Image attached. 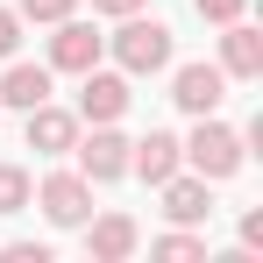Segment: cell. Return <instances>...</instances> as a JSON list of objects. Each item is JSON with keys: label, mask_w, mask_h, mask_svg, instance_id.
<instances>
[{"label": "cell", "mask_w": 263, "mask_h": 263, "mask_svg": "<svg viewBox=\"0 0 263 263\" xmlns=\"http://www.w3.org/2000/svg\"><path fill=\"white\" fill-rule=\"evenodd\" d=\"M114 57H121L128 79H149V71L171 64V29H164V22H142V14H121V29H114Z\"/></svg>", "instance_id": "cell-1"}, {"label": "cell", "mask_w": 263, "mask_h": 263, "mask_svg": "<svg viewBox=\"0 0 263 263\" xmlns=\"http://www.w3.org/2000/svg\"><path fill=\"white\" fill-rule=\"evenodd\" d=\"M178 149H185V164L206 178V185H214V178H235V171H242V135H235V128H220L214 114H199L192 142H178Z\"/></svg>", "instance_id": "cell-2"}, {"label": "cell", "mask_w": 263, "mask_h": 263, "mask_svg": "<svg viewBox=\"0 0 263 263\" xmlns=\"http://www.w3.org/2000/svg\"><path fill=\"white\" fill-rule=\"evenodd\" d=\"M43 214L57 220V228H86L92 220V178L86 171H57V178H43Z\"/></svg>", "instance_id": "cell-3"}, {"label": "cell", "mask_w": 263, "mask_h": 263, "mask_svg": "<svg viewBox=\"0 0 263 263\" xmlns=\"http://www.w3.org/2000/svg\"><path fill=\"white\" fill-rule=\"evenodd\" d=\"M71 149H79V171H86L92 185H107V178L128 171V142L114 135V121H92V135H86V142H71Z\"/></svg>", "instance_id": "cell-4"}, {"label": "cell", "mask_w": 263, "mask_h": 263, "mask_svg": "<svg viewBox=\"0 0 263 263\" xmlns=\"http://www.w3.org/2000/svg\"><path fill=\"white\" fill-rule=\"evenodd\" d=\"M171 100L185 107V114H214L220 100H228V71H220V64H178Z\"/></svg>", "instance_id": "cell-5"}, {"label": "cell", "mask_w": 263, "mask_h": 263, "mask_svg": "<svg viewBox=\"0 0 263 263\" xmlns=\"http://www.w3.org/2000/svg\"><path fill=\"white\" fill-rule=\"evenodd\" d=\"M100 64V36H92V22H57V36H50V71H92Z\"/></svg>", "instance_id": "cell-6"}, {"label": "cell", "mask_w": 263, "mask_h": 263, "mask_svg": "<svg viewBox=\"0 0 263 263\" xmlns=\"http://www.w3.org/2000/svg\"><path fill=\"white\" fill-rule=\"evenodd\" d=\"M121 107H128V79H121V71H86L79 121H121Z\"/></svg>", "instance_id": "cell-7"}, {"label": "cell", "mask_w": 263, "mask_h": 263, "mask_svg": "<svg viewBox=\"0 0 263 263\" xmlns=\"http://www.w3.org/2000/svg\"><path fill=\"white\" fill-rule=\"evenodd\" d=\"M71 142H79V114H64V107H29V149H36V157H64V149H71Z\"/></svg>", "instance_id": "cell-8"}, {"label": "cell", "mask_w": 263, "mask_h": 263, "mask_svg": "<svg viewBox=\"0 0 263 263\" xmlns=\"http://www.w3.org/2000/svg\"><path fill=\"white\" fill-rule=\"evenodd\" d=\"M178 164H185V149H178V135H164V128H149L142 142H128V171L149 178V185H164Z\"/></svg>", "instance_id": "cell-9"}, {"label": "cell", "mask_w": 263, "mask_h": 263, "mask_svg": "<svg viewBox=\"0 0 263 263\" xmlns=\"http://www.w3.org/2000/svg\"><path fill=\"white\" fill-rule=\"evenodd\" d=\"M164 214H171L178 220V228H199V220H206V214H214V192H206V178H199V171H192V178H164Z\"/></svg>", "instance_id": "cell-10"}, {"label": "cell", "mask_w": 263, "mask_h": 263, "mask_svg": "<svg viewBox=\"0 0 263 263\" xmlns=\"http://www.w3.org/2000/svg\"><path fill=\"white\" fill-rule=\"evenodd\" d=\"M220 71H228V79H263V36L249 22H228V36H220Z\"/></svg>", "instance_id": "cell-11"}, {"label": "cell", "mask_w": 263, "mask_h": 263, "mask_svg": "<svg viewBox=\"0 0 263 263\" xmlns=\"http://www.w3.org/2000/svg\"><path fill=\"white\" fill-rule=\"evenodd\" d=\"M50 100V64H7V79H0V107H43Z\"/></svg>", "instance_id": "cell-12"}, {"label": "cell", "mask_w": 263, "mask_h": 263, "mask_svg": "<svg viewBox=\"0 0 263 263\" xmlns=\"http://www.w3.org/2000/svg\"><path fill=\"white\" fill-rule=\"evenodd\" d=\"M86 249H92L100 263H121V256H135V220H128V214L92 220V228H86Z\"/></svg>", "instance_id": "cell-13"}, {"label": "cell", "mask_w": 263, "mask_h": 263, "mask_svg": "<svg viewBox=\"0 0 263 263\" xmlns=\"http://www.w3.org/2000/svg\"><path fill=\"white\" fill-rule=\"evenodd\" d=\"M22 206H29V171L0 164V214H22Z\"/></svg>", "instance_id": "cell-14"}, {"label": "cell", "mask_w": 263, "mask_h": 263, "mask_svg": "<svg viewBox=\"0 0 263 263\" xmlns=\"http://www.w3.org/2000/svg\"><path fill=\"white\" fill-rule=\"evenodd\" d=\"M157 256H164V263H199V256H206V242H199V235H164Z\"/></svg>", "instance_id": "cell-15"}, {"label": "cell", "mask_w": 263, "mask_h": 263, "mask_svg": "<svg viewBox=\"0 0 263 263\" xmlns=\"http://www.w3.org/2000/svg\"><path fill=\"white\" fill-rule=\"evenodd\" d=\"M71 7H79V0H14V14H22V22H64Z\"/></svg>", "instance_id": "cell-16"}, {"label": "cell", "mask_w": 263, "mask_h": 263, "mask_svg": "<svg viewBox=\"0 0 263 263\" xmlns=\"http://www.w3.org/2000/svg\"><path fill=\"white\" fill-rule=\"evenodd\" d=\"M192 7H199L206 22H220V29H228V22H242V0H192Z\"/></svg>", "instance_id": "cell-17"}, {"label": "cell", "mask_w": 263, "mask_h": 263, "mask_svg": "<svg viewBox=\"0 0 263 263\" xmlns=\"http://www.w3.org/2000/svg\"><path fill=\"white\" fill-rule=\"evenodd\" d=\"M14 43H22V14L0 7V57H14Z\"/></svg>", "instance_id": "cell-18"}, {"label": "cell", "mask_w": 263, "mask_h": 263, "mask_svg": "<svg viewBox=\"0 0 263 263\" xmlns=\"http://www.w3.org/2000/svg\"><path fill=\"white\" fill-rule=\"evenodd\" d=\"M0 256H7V263H50V249H43V242H7Z\"/></svg>", "instance_id": "cell-19"}, {"label": "cell", "mask_w": 263, "mask_h": 263, "mask_svg": "<svg viewBox=\"0 0 263 263\" xmlns=\"http://www.w3.org/2000/svg\"><path fill=\"white\" fill-rule=\"evenodd\" d=\"M242 249H263V214H242Z\"/></svg>", "instance_id": "cell-20"}, {"label": "cell", "mask_w": 263, "mask_h": 263, "mask_svg": "<svg viewBox=\"0 0 263 263\" xmlns=\"http://www.w3.org/2000/svg\"><path fill=\"white\" fill-rule=\"evenodd\" d=\"M135 7H142V0H92V14H114V22H121V14H135Z\"/></svg>", "instance_id": "cell-21"}]
</instances>
